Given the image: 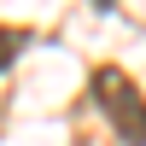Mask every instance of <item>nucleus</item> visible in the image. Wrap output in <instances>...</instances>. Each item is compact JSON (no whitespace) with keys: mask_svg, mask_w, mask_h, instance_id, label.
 I'll return each mask as SVG.
<instances>
[{"mask_svg":"<svg viewBox=\"0 0 146 146\" xmlns=\"http://www.w3.org/2000/svg\"><path fill=\"white\" fill-rule=\"evenodd\" d=\"M94 100L105 105V117H111V129H117L123 146H146V94L129 82V70L100 64L94 70Z\"/></svg>","mask_w":146,"mask_h":146,"instance_id":"obj_1","label":"nucleus"},{"mask_svg":"<svg viewBox=\"0 0 146 146\" xmlns=\"http://www.w3.org/2000/svg\"><path fill=\"white\" fill-rule=\"evenodd\" d=\"M23 47H29V29H6V23H0V70H6Z\"/></svg>","mask_w":146,"mask_h":146,"instance_id":"obj_2","label":"nucleus"},{"mask_svg":"<svg viewBox=\"0 0 146 146\" xmlns=\"http://www.w3.org/2000/svg\"><path fill=\"white\" fill-rule=\"evenodd\" d=\"M94 6H100V12H111V6H117V0H94Z\"/></svg>","mask_w":146,"mask_h":146,"instance_id":"obj_3","label":"nucleus"},{"mask_svg":"<svg viewBox=\"0 0 146 146\" xmlns=\"http://www.w3.org/2000/svg\"><path fill=\"white\" fill-rule=\"evenodd\" d=\"M0 123H6V105H0Z\"/></svg>","mask_w":146,"mask_h":146,"instance_id":"obj_4","label":"nucleus"}]
</instances>
